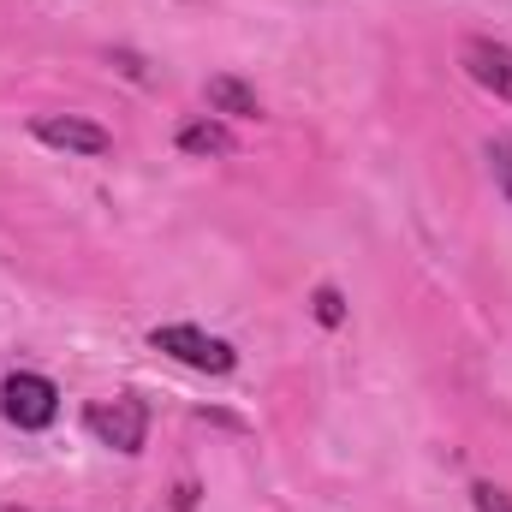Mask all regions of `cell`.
Returning <instances> with one entry per match:
<instances>
[{"label": "cell", "mask_w": 512, "mask_h": 512, "mask_svg": "<svg viewBox=\"0 0 512 512\" xmlns=\"http://www.w3.org/2000/svg\"><path fill=\"white\" fill-rule=\"evenodd\" d=\"M149 346L167 352V358H179V364H191V370H203V376H227V370L239 364V352H233L227 340H215V334H203V328H191V322H167V328H155Z\"/></svg>", "instance_id": "1"}, {"label": "cell", "mask_w": 512, "mask_h": 512, "mask_svg": "<svg viewBox=\"0 0 512 512\" xmlns=\"http://www.w3.org/2000/svg\"><path fill=\"white\" fill-rule=\"evenodd\" d=\"M90 435L102 441V447H114V453H143V435H149V405L137 399V393H114V399H102V405H90Z\"/></svg>", "instance_id": "2"}, {"label": "cell", "mask_w": 512, "mask_h": 512, "mask_svg": "<svg viewBox=\"0 0 512 512\" xmlns=\"http://www.w3.org/2000/svg\"><path fill=\"white\" fill-rule=\"evenodd\" d=\"M0 411H6V423H18V429H48V423L60 417V393H54L48 376L18 370V376L0 382Z\"/></svg>", "instance_id": "3"}, {"label": "cell", "mask_w": 512, "mask_h": 512, "mask_svg": "<svg viewBox=\"0 0 512 512\" xmlns=\"http://www.w3.org/2000/svg\"><path fill=\"white\" fill-rule=\"evenodd\" d=\"M30 131H36L48 149H72V155H108V149H114L108 131L96 126V120H78V114H42Z\"/></svg>", "instance_id": "4"}, {"label": "cell", "mask_w": 512, "mask_h": 512, "mask_svg": "<svg viewBox=\"0 0 512 512\" xmlns=\"http://www.w3.org/2000/svg\"><path fill=\"white\" fill-rule=\"evenodd\" d=\"M459 66L483 84V90H495V96H512V48L507 42H489V36H465L459 42Z\"/></svg>", "instance_id": "5"}, {"label": "cell", "mask_w": 512, "mask_h": 512, "mask_svg": "<svg viewBox=\"0 0 512 512\" xmlns=\"http://www.w3.org/2000/svg\"><path fill=\"white\" fill-rule=\"evenodd\" d=\"M209 108L215 114H233V120H251V114H262V102H256L251 84H239V78H209Z\"/></svg>", "instance_id": "6"}, {"label": "cell", "mask_w": 512, "mask_h": 512, "mask_svg": "<svg viewBox=\"0 0 512 512\" xmlns=\"http://www.w3.org/2000/svg\"><path fill=\"white\" fill-rule=\"evenodd\" d=\"M179 149L185 155H233L239 143L221 120H191V126H179Z\"/></svg>", "instance_id": "7"}, {"label": "cell", "mask_w": 512, "mask_h": 512, "mask_svg": "<svg viewBox=\"0 0 512 512\" xmlns=\"http://www.w3.org/2000/svg\"><path fill=\"white\" fill-rule=\"evenodd\" d=\"M489 173H495V185L512 203V137H489Z\"/></svg>", "instance_id": "8"}, {"label": "cell", "mask_w": 512, "mask_h": 512, "mask_svg": "<svg viewBox=\"0 0 512 512\" xmlns=\"http://www.w3.org/2000/svg\"><path fill=\"white\" fill-rule=\"evenodd\" d=\"M316 322H322V328H340V322H346V298H340L334 286L316 292Z\"/></svg>", "instance_id": "9"}, {"label": "cell", "mask_w": 512, "mask_h": 512, "mask_svg": "<svg viewBox=\"0 0 512 512\" xmlns=\"http://www.w3.org/2000/svg\"><path fill=\"white\" fill-rule=\"evenodd\" d=\"M471 501H477V512H512V495L507 489H495V483H477Z\"/></svg>", "instance_id": "10"}]
</instances>
